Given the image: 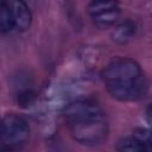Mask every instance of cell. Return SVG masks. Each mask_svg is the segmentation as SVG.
<instances>
[{
	"label": "cell",
	"instance_id": "obj_6",
	"mask_svg": "<svg viewBox=\"0 0 152 152\" xmlns=\"http://www.w3.org/2000/svg\"><path fill=\"white\" fill-rule=\"evenodd\" d=\"M134 31H135L134 24L129 20H126L115 27L113 33V40L118 43H126L134 36Z\"/></svg>",
	"mask_w": 152,
	"mask_h": 152
},
{
	"label": "cell",
	"instance_id": "obj_4",
	"mask_svg": "<svg viewBox=\"0 0 152 152\" xmlns=\"http://www.w3.org/2000/svg\"><path fill=\"white\" fill-rule=\"evenodd\" d=\"M88 10L93 21L101 27L113 25L120 15L118 0H90Z\"/></svg>",
	"mask_w": 152,
	"mask_h": 152
},
{
	"label": "cell",
	"instance_id": "obj_2",
	"mask_svg": "<svg viewBox=\"0 0 152 152\" xmlns=\"http://www.w3.org/2000/svg\"><path fill=\"white\" fill-rule=\"evenodd\" d=\"M102 80L107 91L120 101H137L147 89L139 64L131 58L113 59L102 71Z\"/></svg>",
	"mask_w": 152,
	"mask_h": 152
},
{
	"label": "cell",
	"instance_id": "obj_3",
	"mask_svg": "<svg viewBox=\"0 0 152 152\" xmlns=\"http://www.w3.org/2000/svg\"><path fill=\"white\" fill-rule=\"evenodd\" d=\"M30 134L27 122L14 114H7L1 122V144L8 148L24 144Z\"/></svg>",
	"mask_w": 152,
	"mask_h": 152
},
{
	"label": "cell",
	"instance_id": "obj_10",
	"mask_svg": "<svg viewBox=\"0 0 152 152\" xmlns=\"http://www.w3.org/2000/svg\"><path fill=\"white\" fill-rule=\"evenodd\" d=\"M36 101V93L32 90H25L21 91L18 95V103L20 107H30L31 104H33V102Z\"/></svg>",
	"mask_w": 152,
	"mask_h": 152
},
{
	"label": "cell",
	"instance_id": "obj_11",
	"mask_svg": "<svg viewBox=\"0 0 152 152\" xmlns=\"http://www.w3.org/2000/svg\"><path fill=\"white\" fill-rule=\"evenodd\" d=\"M146 121H147V124L152 127V103L147 107V109H146Z\"/></svg>",
	"mask_w": 152,
	"mask_h": 152
},
{
	"label": "cell",
	"instance_id": "obj_5",
	"mask_svg": "<svg viewBox=\"0 0 152 152\" xmlns=\"http://www.w3.org/2000/svg\"><path fill=\"white\" fill-rule=\"evenodd\" d=\"M2 2L11 12L15 27L20 31L27 30L31 25L32 17L25 1L24 0H2Z\"/></svg>",
	"mask_w": 152,
	"mask_h": 152
},
{
	"label": "cell",
	"instance_id": "obj_9",
	"mask_svg": "<svg viewBox=\"0 0 152 152\" xmlns=\"http://www.w3.org/2000/svg\"><path fill=\"white\" fill-rule=\"evenodd\" d=\"M133 135L139 139L145 146L146 148H152V129H142V128H139V129H135L133 132Z\"/></svg>",
	"mask_w": 152,
	"mask_h": 152
},
{
	"label": "cell",
	"instance_id": "obj_8",
	"mask_svg": "<svg viewBox=\"0 0 152 152\" xmlns=\"http://www.w3.org/2000/svg\"><path fill=\"white\" fill-rule=\"evenodd\" d=\"M15 27L13 17L8 8L5 6L4 2H1V8H0V28L1 32H10Z\"/></svg>",
	"mask_w": 152,
	"mask_h": 152
},
{
	"label": "cell",
	"instance_id": "obj_7",
	"mask_svg": "<svg viewBox=\"0 0 152 152\" xmlns=\"http://www.w3.org/2000/svg\"><path fill=\"white\" fill-rule=\"evenodd\" d=\"M116 150L126 151V152H141L147 148L139 139H137L134 135H132V137H126V138L121 139L116 144Z\"/></svg>",
	"mask_w": 152,
	"mask_h": 152
},
{
	"label": "cell",
	"instance_id": "obj_1",
	"mask_svg": "<svg viewBox=\"0 0 152 152\" xmlns=\"http://www.w3.org/2000/svg\"><path fill=\"white\" fill-rule=\"evenodd\" d=\"M64 118L72 138L80 144L95 146L101 144L108 133L107 122L101 108L90 101H75L64 109Z\"/></svg>",
	"mask_w": 152,
	"mask_h": 152
}]
</instances>
